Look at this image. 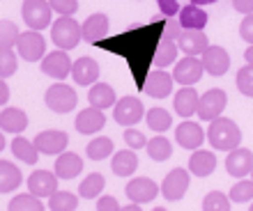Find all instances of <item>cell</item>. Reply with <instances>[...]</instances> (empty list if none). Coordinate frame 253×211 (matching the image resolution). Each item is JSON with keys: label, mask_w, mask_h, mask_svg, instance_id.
<instances>
[{"label": "cell", "mask_w": 253, "mask_h": 211, "mask_svg": "<svg viewBox=\"0 0 253 211\" xmlns=\"http://www.w3.org/2000/svg\"><path fill=\"white\" fill-rule=\"evenodd\" d=\"M191 2H196V5H212V2H216V0H191Z\"/></svg>", "instance_id": "db71d44e"}, {"label": "cell", "mask_w": 253, "mask_h": 211, "mask_svg": "<svg viewBox=\"0 0 253 211\" xmlns=\"http://www.w3.org/2000/svg\"><path fill=\"white\" fill-rule=\"evenodd\" d=\"M228 106V94L219 87L214 90H207L203 97H200V106H198V115L203 122H212V119L221 117L223 108Z\"/></svg>", "instance_id": "ba28073f"}, {"label": "cell", "mask_w": 253, "mask_h": 211, "mask_svg": "<svg viewBox=\"0 0 253 211\" xmlns=\"http://www.w3.org/2000/svg\"><path fill=\"white\" fill-rule=\"evenodd\" d=\"M9 211H44V205H42V198H37L35 193H23L12 198Z\"/></svg>", "instance_id": "74e56055"}, {"label": "cell", "mask_w": 253, "mask_h": 211, "mask_svg": "<svg viewBox=\"0 0 253 211\" xmlns=\"http://www.w3.org/2000/svg\"><path fill=\"white\" fill-rule=\"evenodd\" d=\"M235 83H237V90H240L244 97H251L253 99V65L247 62V67H242L240 71H237Z\"/></svg>", "instance_id": "b9f144b4"}, {"label": "cell", "mask_w": 253, "mask_h": 211, "mask_svg": "<svg viewBox=\"0 0 253 211\" xmlns=\"http://www.w3.org/2000/svg\"><path fill=\"white\" fill-rule=\"evenodd\" d=\"M145 149H147V156L152 158V161H157V163L170 158V154H173V145H170V140L164 138V136H157V138L147 140Z\"/></svg>", "instance_id": "836d02e7"}, {"label": "cell", "mask_w": 253, "mask_h": 211, "mask_svg": "<svg viewBox=\"0 0 253 211\" xmlns=\"http://www.w3.org/2000/svg\"><path fill=\"white\" fill-rule=\"evenodd\" d=\"M233 7L240 14H253V0H233Z\"/></svg>", "instance_id": "f907efd6"}, {"label": "cell", "mask_w": 253, "mask_h": 211, "mask_svg": "<svg viewBox=\"0 0 253 211\" xmlns=\"http://www.w3.org/2000/svg\"><path fill=\"white\" fill-rule=\"evenodd\" d=\"M251 177H253V170H251Z\"/></svg>", "instance_id": "9f6ffc18"}, {"label": "cell", "mask_w": 253, "mask_h": 211, "mask_svg": "<svg viewBox=\"0 0 253 211\" xmlns=\"http://www.w3.org/2000/svg\"><path fill=\"white\" fill-rule=\"evenodd\" d=\"M203 71H205V65H203V60H198V55H184L180 62H175L173 76L175 83H180V85H196Z\"/></svg>", "instance_id": "9c48e42d"}, {"label": "cell", "mask_w": 253, "mask_h": 211, "mask_svg": "<svg viewBox=\"0 0 253 211\" xmlns=\"http://www.w3.org/2000/svg\"><path fill=\"white\" fill-rule=\"evenodd\" d=\"M72 69H74L72 60H69L67 51H62V48L51 51L48 55H44V60H42V71L55 80H65L67 76L72 73Z\"/></svg>", "instance_id": "7c38bea8"}, {"label": "cell", "mask_w": 253, "mask_h": 211, "mask_svg": "<svg viewBox=\"0 0 253 211\" xmlns=\"http://www.w3.org/2000/svg\"><path fill=\"white\" fill-rule=\"evenodd\" d=\"M104 186H106V179H104V175H99V172H90L83 181H81L79 186V195L85 200H92V198H99L101 191H104Z\"/></svg>", "instance_id": "d6a6232c"}, {"label": "cell", "mask_w": 253, "mask_h": 211, "mask_svg": "<svg viewBox=\"0 0 253 211\" xmlns=\"http://www.w3.org/2000/svg\"><path fill=\"white\" fill-rule=\"evenodd\" d=\"M97 209L99 211H118L120 205H118V200H115L113 195H101V198H97Z\"/></svg>", "instance_id": "681fc988"}, {"label": "cell", "mask_w": 253, "mask_h": 211, "mask_svg": "<svg viewBox=\"0 0 253 211\" xmlns=\"http://www.w3.org/2000/svg\"><path fill=\"white\" fill-rule=\"evenodd\" d=\"M244 60H247L249 65H253V44L247 48V51H244Z\"/></svg>", "instance_id": "f5cc1de1"}, {"label": "cell", "mask_w": 253, "mask_h": 211, "mask_svg": "<svg viewBox=\"0 0 253 211\" xmlns=\"http://www.w3.org/2000/svg\"><path fill=\"white\" fill-rule=\"evenodd\" d=\"M203 65L210 76L219 78V76H226L230 69V55L223 46H207V51L203 53Z\"/></svg>", "instance_id": "e0dca14e"}, {"label": "cell", "mask_w": 253, "mask_h": 211, "mask_svg": "<svg viewBox=\"0 0 253 211\" xmlns=\"http://www.w3.org/2000/svg\"><path fill=\"white\" fill-rule=\"evenodd\" d=\"M173 85H175V76L173 73L164 71V69H154L150 71L145 80V90L147 97H152V99H166L168 94L173 92Z\"/></svg>", "instance_id": "9a60e30c"}, {"label": "cell", "mask_w": 253, "mask_h": 211, "mask_svg": "<svg viewBox=\"0 0 253 211\" xmlns=\"http://www.w3.org/2000/svg\"><path fill=\"white\" fill-rule=\"evenodd\" d=\"M138 168V156L133 154V149H122V152H115L113 161H111V170L118 177H129L133 175Z\"/></svg>", "instance_id": "f546056e"}, {"label": "cell", "mask_w": 253, "mask_h": 211, "mask_svg": "<svg viewBox=\"0 0 253 211\" xmlns=\"http://www.w3.org/2000/svg\"><path fill=\"white\" fill-rule=\"evenodd\" d=\"M177 53H180V44H177L175 39L164 37L161 44H159V48H157V55H154V67L164 69V67L173 65L175 60H177Z\"/></svg>", "instance_id": "1f68e13d"}, {"label": "cell", "mask_w": 253, "mask_h": 211, "mask_svg": "<svg viewBox=\"0 0 253 211\" xmlns=\"http://www.w3.org/2000/svg\"><path fill=\"white\" fill-rule=\"evenodd\" d=\"M46 106L51 108L53 112H72L76 106H79V94L74 90L72 85H67V83H55L46 90V97H44Z\"/></svg>", "instance_id": "277c9868"}, {"label": "cell", "mask_w": 253, "mask_h": 211, "mask_svg": "<svg viewBox=\"0 0 253 211\" xmlns=\"http://www.w3.org/2000/svg\"><path fill=\"white\" fill-rule=\"evenodd\" d=\"M23 181L21 170L9 161H0V193H12L16 191Z\"/></svg>", "instance_id": "4dcf8cb0"}, {"label": "cell", "mask_w": 253, "mask_h": 211, "mask_svg": "<svg viewBox=\"0 0 253 211\" xmlns=\"http://www.w3.org/2000/svg\"><path fill=\"white\" fill-rule=\"evenodd\" d=\"M233 207L230 195H223L221 191H210L203 200V209L205 211H228Z\"/></svg>", "instance_id": "f35d334b"}, {"label": "cell", "mask_w": 253, "mask_h": 211, "mask_svg": "<svg viewBox=\"0 0 253 211\" xmlns=\"http://www.w3.org/2000/svg\"><path fill=\"white\" fill-rule=\"evenodd\" d=\"M79 207V198L69 191H55L48 198V209L51 211H74Z\"/></svg>", "instance_id": "e575fe53"}, {"label": "cell", "mask_w": 253, "mask_h": 211, "mask_svg": "<svg viewBox=\"0 0 253 211\" xmlns=\"http://www.w3.org/2000/svg\"><path fill=\"white\" fill-rule=\"evenodd\" d=\"M251 211H253V202H251Z\"/></svg>", "instance_id": "11a10c76"}, {"label": "cell", "mask_w": 253, "mask_h": 211, "mask_svg": "<svg viewBox=\"0 0 253 211\" xmlns=\"http://www.w3.org/2000/svg\"><path fill=\"white\" fill-rule=\"evenodd\" d=\"M226 170H228V175L235 179L249 177L253 170V152L247 149V147H235V149H230L228 158H226Z\"/></svg>", "instance_id": "4fadbf2b"}, {"label": "cell", "mask_w": 253, "mask_h": 211, "mask_svg": "<svg viewBox=\"0 0 253 211\" xmlns=\"http://www.w3.org/2000/svg\"><path fill=\"white\" fill-rule=\"evenodd\" d=\"M177 19H180V23H182L184 30H205V26H207L205 9H203L200 5H196V2L182 7L180 14H177Z\"/></svg>", "instance_id": "d4e9b609"}, {"label": "cell", "mask_w": 253, "mask_h": 211, "mask_svg": "<svg viewBox=\"0 0 253 211\" xmlns=\"http://www.w3.org/2000/svg\"><path fill=\"white\" fill-rule=\"evenodd\" d=\"M58 181L60 177L55 172L48 170H35L30 177H28V188L30 193H35L37 198H51L55 191H58Z\"/></svg>", "instance_id": "2e32d148"}, {"label": "cell", "mask_w": 253, "mask_h": 211, "mask_svg": "<svg viewBox=\"0 0 253 211\" xmlns=\"http://www.w3.org/2000/svg\"><path fill=\"white\" fill-rule=\"evenodd\" d=\"M21 14H23L26 26L33 28V30H46L48 26H53V23H51L53 7H51L48 0H23Z\"/></svg>", "instance_id": "5b68a950"}, {"label": "cell", "mask_w": 253, "mask_h": 211, "mask_svg": "<svg viewBox=\"0 0 253 211\" xmlns=\"http://www.w3.org/2000/svg\"><path fill=\"white\" fill-rule=\"evenodd\" d=\"M72 76L74 83H79V85H94L99 78V62L92 58H79L74 62Z\"/></svg>", "instance_id": "ffe728a7"}, {"label": "cell", "mask_w": 253, "mask_h": 211, "mask_svg": "<svg viewBox=\"0 0 253 211\" xmlns=\"http://www.w3.org/2000/svg\"><path fill=\"white\" fill-rule=\"evenodd\" d=\"M166 21H168V16H164V19L154 21V23L131 28V30H126L122 35H115V37H104V39L94 41L92 46L125 58L126 65H129V71L133 76V83L143 92L145 90V80L150 76L147 69L154 65L157 48H159L161 39H164Z\"/></svg>", "instance_id": "6da1fadb"}, {"label": "cell", "mask_w": 253, "mask_h": 211, "mask_svg": "<svg viewBox=\"0 0 253 211\" xmlns=\"http://www.w3.org/2000/svg\"><path fill=\"white\" fill-rule=\"evenodd\" d=\"M177 44H180V51L184 55H203L210 46V39H207V35L203 30H184L180 35Z\"/></svg>", "instance_id": "44dd1931"}, {"label": "cell", "mask_w": 253, "mask_h": 211, "mask_svg": "<svg viewBox=\"0 0 253 211\" xmlns=\"http://www.w3.org/2000/svg\"><path fill=\"white\" fill-rule=\"evenodd\" d=\"M12 154L19 161H23V163L28 165H35L37 161H40V149H37V145H35V140H28L23 138V136H19L16 133V138L12 140Z\"/></svg>", "instance_id": "f1b7e54d"}, {"label": "cell", "mask_w": 253, "mask_h": 211, "mask_svg": "<svg viewBox=\"0 0 253 211\" xmlns=\"http://www.w3.org/2000/svg\"><path fill=\"white\" fill-rule=\"evenodd\" d=\"M35 145L42 154L46 156H60L62 152L69 145V136L65 131H55V129H48V131H42L35 136Z\"/></svg>", "instance_id": "5bb4252c"}, {"label": "cell", "mask_w": 253, "mask_h": 211, "mask_svg": "<svg viewBox=\"0 0 253 211\" xmlns=\"http://www.w3.org/2000/svg\"><path fill=\"white\" fill-rule=\"evenodd\" d=\"M113 117H115V122L122 126H133L145 117V110H143V104H140L138 97H122V99L115 104Z\"/></svg>", "instance_id": "30bf717a"}, {"label": "cell", "mask_w": 253, "mask_h": 211, "mask_svg": "<svg viewBox=\"0 0 253 211\" xmlns=\"http://www.w3.org/2000/svg\"><path fill=\"white\" fill-rule=\"evenodd\" d=\"M0 126L7 133H23L28 129V115L21 108H5L0 112Z\"/></svg>", "instance_id": "83f0119b"}, {"label": "cell", "mask_w": 253, "mask_h": 211, "mask_svg": "<svg viewBox=\"0 0 253 211\" xmlns=\"http://www.w3.org/2000/svg\"><path fill=\"white\" fill-rule=\"evenodd\" d=\"M87 104L97 106L101 110H106L111 106L118 104V97H115V90L108 83H94L90 90H87Z\"/></svg>", "instance_id": "484cf974"}, {"label": "cell", "mask_w": 253, "mask_h": 211, "mask_svg": "<svg viewBox=\"0 0 253 211\" xmlns=\"http://www.w3.org/2000/svg\"><path fill=\"white\" fill-rule=\"evenodd\" d=\"M16 71V53L12 48H0V78H9Z\"/></svg>", "instance_id": "7bdbcfd3"}, {"label": "cell", "mask_w": 253, "mask_h": 211, "mask_svg": "<svg viewBox=\"0 0 253 211\" xmlns=\"http://www.w3.org/2000/svg\"><path fill=\"white\" fill-rule=\"evenodd\" d=\"M145 119H147V126H150L152 131H157V133L168 131V129H170V124H173L170 112L164 110V108H152V110H147Z\"/></svg>", "instance_id": "d590c367"}, {"label": "cell", "mask_w": 253, "mask_h": 211, "mask_svg": "<svg viewBox=\"0 0 253 211\" xmlns=\"http://www.w3.org/2000/svg\"><path fill=\"white\" fill-rule=\"evenodd\" d=\"M159 2V9L164 16H175V14H180V2L177 0H157Z\"/></svg>", "instance_id": "c3c4849f"}, {"label": "cell", "mask_w": 253, "mask_h": 211, "mask_svg": "<svg viewBox=\"0 0 253 211\" xmlns=\"http://www.w3.org/2000/svg\"><path fill=\"white\" fill-rule=\"evenodd\" d=\"M16 51L26 62H37V60H44V51H46V41L42 37V30H28V33L19 35V41H16Z\"/></svg>", "instance_id": "8992f818"}, {"label": "cell", "mask_w": 253, "mask_h": 211, "mask_svg": "<svg viewBox=\"0 0 253 211\" xmlns=\"http://www.w3.org/2000/svg\"><path fill=\"white\" fill-rule=\"evenodd\" d=\"M189 170L196 177H210L214 170H216V156L214 152H207V149H193L191 158H189Z\"/></svg>", "instance_id": "603a6c76"}, {"label": "cell", "mask_w": 253, "mask_h": 211, "mask_svg": "<svg viewBox=\"0 0 253 211\" xmlns=\"http://www.w3.org/2000/svg\"><path fill=\"white\" fill-rule=\"evenodd\" d=\"M125 142L131 147V149H143V147H147V138L138 129H133V126H126L125 129Z\"/></svg>", "instance_id": "ee69618b"}, {"label": "cell", "mask_w": 253, "mask_h": 211, "mask_svg": "<svg viewBox=\"0 0 253 211\" xmlns=\"http://www.w3.org/2000/svg\"><path fill=\"white\" fill-rule=\"evenodd\" d=\"M230 200H233V205H244V202L253 200V177L240 179V181L230 188Z\"/></svg>", "instance_id": "ab89813d"}, {"label": "cell", "mask_w": 253, "mask_h": 211, "mask_svg": "<svg viewBox=\"0 0 253 211\" xmlns=\"http://www.w3.org/2000/svg\"><path fill=\"white\" fill-rule=\"evenodd\" d=\"M184 33V28H182L180 19H173V16H168L166 21V30H164V37H168V39H180V35Z\"/></svg>", "instance_id": "bcb514c9"}, {"label": "cell", "mask_w": 253, "mask_h": 211, "mask_svg": "<svg viewBox=\"0 0 253 211\" xmlns=\"http://www.w3.org/2000/svg\"><path fill=\"white\" fill-rule=\"evenodd\" d=\"M205 133H203V126L196 124V122H182L177 129H175V140L182 149H200V145L205 142Z\"/></svg>", "instance_id": "ac0fdd59"}, {"label": "cell", "mask_w": 253, "mask_h": 211, "mask_svg": "<svg viewBox=\"0 0 253 211\" xmlns=\"http://www.w3.org/2000/svg\"><path fill=\"white\" fill-rule=\"evenodd\" d=\"M240 37L247 44H253V14L244 16V21H242V26H240Z\"/></svg>", "instance_id": "7dc6e473"}, {"label": "cell", "mask_w": 253, "mask_h": 211, "mask_svg": "<svg viewBox=\"0 0 253 211\" xmlns=\"http://www.w3.org/2000/svg\"><path fill=\"white\" fill-rule=\"evenodd\" d=\"M48 2L53 7V12L60 16H72L79 9V0H48Z\"/></svg>", "instance_id": "f6af8a7d"}, {"label": "cell", "mask_w": 253, "mask_h": 211, "mask_svg": "<svg viewBox=\"0 0 253 211\" xmlns=\"http://www.w3.org/2000/svg\"><path fill=\"white\" fill-rule=\"evenodd\" d=\"M161 186L150 177H136L131 179L129 184L125 186V193L126 198L133 200V202H138V205H147V202H152L157 195H159Z\"/></svg>", "instance_id": "8fae6325"}, {"label": "cell", "mask_w": 253, "mask_h": 211, "mask_svg": "<svg viewBox=\"0 0 253 211\" xmlns=\"http://www.w3.org/2000/svg\"><path fill=\"white\" fill-rule=\"evenodd\" d=\"M207 140L214 149L219 152H230L242 142V131L230 117H216L210 122L207 129Z\"/></svg>", "instance_id": "7a4b0ae2"}, {"label": "cell", "mask_w": 253, "mask_h": 211, "mask_svg": "<svg viewBox=\"0 0 253 211\" xmlns=\"http://www.w3.org/2000/svg\"><path fill=\"white\" fill-rule=\"evenodd\" d=\"M173 106H175V112H177L180 117H191V115L198 112L200 97L191 85H182V90L175 94V104Z\"/></svg>", "instance_id": "7402d4cb"}, {"label": "cell", "mask_w": 253, "mask_h": 211, "mask_svg": "<svg viewBox=\"0 0 253 211\" xmlns=\"http://www.w3.org/2000/svg\"><path fill=\"white\" fill-rule=\"evenodd\" d=\"M51 39L62 51H72L83 39V26H79L76 19H72V16H60L51 26Z\"/></svg>", "instance_id": "3957f363"}, {"label": "cell", "mask_w": 253, "mask_h": 211, "mask_svg": "<svg viewBox=\"0 0 253 211\" xmlns=\"http://www.w3.org/2000/svg\"><path fill=\"white\" fill-rule=\"evenodd\" d=\"M191 170H184V168H175L166 175V179L161 181V195L168 200V202H177V200L184 198V193L189 191V184H191V177H189Z\"/></svg>", "instance_id": "52a82bcc"}, {"label": "cell", "mask_w": 253, "mask_h": 211, "mask_svg": "<svg viewBox=\"0 0 253 211\" xmlns=\"http://www.w3.org/2000/svg\"><path fill=\"white\" fill-rule=\"evenodd\" d=\"M85 152L92 161H104V158H108L113 154V140L104 138V136H101V138H94L92 142H87Z\"/></svg>", "instance_id": "8d00e7d4"}, {"label": "cell", "mask_w": 253, "mask_h": 211, "mask_svg": "<svg viewBox=\"0 0 253 211\" xmlns=\"http://www.w3.org/2000/svg\"><path fill=\"white\" fill-rule=\"evenodd\" d=\"M108 35V16L106 14H92V16H87L85 23H83V39L87 44H94V41L104 39Z\"/></svg>", "instance_id": "cb8c5ba5"}, {"label": "cell", "mask_w": 253, "mask_h": 211, "mask_svg": "<svg viewBox=\"0 0 253 211\" xmlns=\"http://www.w3.org/2000/svg\"><path fill=\"white\" fill-rule=\"evenodd\" d=\"M81 170H83V161H81L79 154L74 152H62L60 156H58V161H55V175L60 179H74L79 177Z\"/></svg>", "instance_id": "4316f807"}, {"label": "cell", "mask_w": 253, "mask_h": 211, "mask_svg": "<svg viewBox=\"0 0 253 211\" xmlns=\"http://www.w3.org/2000/svg\"><path fill=\"white\" fill-rule=\"evenodd\" d=\"M104 126H106V115L97 106H90L76 115V131L83 136H92V133L101 131Z\"/></svg>", "instance_id": "d6986e66"}, {"label": "cell", "mask_w": 253, "mask_h": 211, "mask_svg": "<svg viewBox=\"0 0 253 211\" xmlns=\"http://www.w3.org/2000/svg\"><path fill=\"white\" fill-rule=\"evenodd\" d=\"M7 101H9V85L2 78L0 80V106H7Z\"/></svg>", "instance_id": "816d5d0a"}, {"label": "cell", "mask_w": 253, "mask_h": 211, "mask_svg": "<svg viewBox=\"0 0 253 211\" xmlns=\"http://www.w3.org/2000/svg\"><path fill=\"white\" fill-rule=\"evenodd\" d=\"M19 41V28L12 21L2 19L0 21V48H16Z\"/></svg>", "instance_id": "60d3db41"}]
</instances>
